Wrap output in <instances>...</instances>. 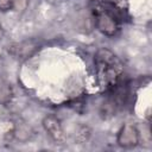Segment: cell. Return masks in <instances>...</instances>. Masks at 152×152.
I'll use <instances>...</instances> for the list:
<instances>
[{"mask_svg": "<svg viewBox=\"0 0 152 152\" xmlns=\"http://www.w3.org/2000/svg\"><path fill=\"white\" fill-rule=\"evenodd\" d=\"M94 62L100 86L106 90L112 89L122 77L124 66L121 61L113 51L102 48L95 53Z\"/></svg>", "mask_w": 152, "mask_h": 152, "instance_id": "obj_1", "label": "cell"}, {"mask_svg": "<svg viewBox=\"0 0 152 152\" xmlns=\"http://www.w3.org/2000/svg\"><path fill=\"white\" fill-rule=\"evenodd\" d=\"M95 24L97 30L106 36H114L119 30L116 17L107 8L97 10L95 13Z\"/></svg>", "mask_w": 152, "mask_h": 152, "instance_id": "obj_2", "label": "cell"}, {"mask_svg": "<svg viewBox=\"0 0 152 152\" xmlns=\"http://www.w3.org/2000/svg\"><path fill=\"white\" fill-rule=\"evenodd\" d=\"M118 144L124 148H131L139 144V131L135 126L126 124L121 127L116 138Z\"/></svg>", "mask_w": 152, "mask_h": 152, "instance_id": "obj_3", "label": "cell"}, {"mask_svg": "<svg viewBox=\"0 0 152 152\" xmlns=\"http://www.w3.org/2000/svg\"><path fill=\"white\" fill-rule=\"evenodd\" d=\"M43 127L48 135L56 142H61L64 139L63 128L61 125V121L55 115H48L43 120Z\"/></svg>", "mask_w": 152, "mask_h": 152, "instance_id": "obj_4", "label": "cell"}, {"mask_svg": "<svg viewBox=\"0 0 152 152\" xmlns=\"http://www.w3.org/2000/svg\"><path fill=\"white\" fill-rule=\"evenodd\" d=\"M37 49H38L37 44L30 40V42H23V43L12 45L10 51L14 57L25 59V58H28L30 56H32L37 51Z\"/></svg>", "mask_w": 152, "mask_h": 152, "instance_id": "obj_5", "label": "cell"}, {"mask_svg": "<svg viewBox=\"0 0 152 152\" xmlns=\"http://www.w3.org/2000/svg\"><path fill=\"white\" fill-rule=\"evenodd\" d=\"M27 7V0H13V10L23 12Z\"/></svg>", "mask_w": 152, "mask_h": 152, "instance_id": "obj_6", "label": "cell"}, {"mask_svg": "<svg viewBox=\"0 0 152 152\" xmlns=\"http://www.w3.org/2000/svg\"><path fill=\"white\" fill-rule=\"evenodd\" d=\"M13 10V0H0V11L7 12Z\"/></svg>", "mask_w": 152, "mask_h": 152, "instance_id": "obj_7", "label": "cell"}, {"mask_svg": "<svg viewBox=\"0 0 152 152\" xmlns=\"http://www.w3.org/2000/svg\"><path fill=\"white\" fill-rule=\"evenodd\" d=\"M4 28H2V25H1V23H0V40L2 39V37H4Z\"/></svg>", "mask_w": 152, "mask_h": 152, "instance_id": "obj_8", "label": "cell"}]
</instances>
